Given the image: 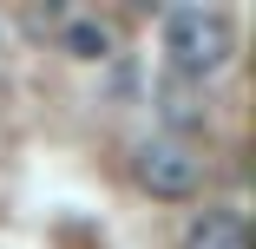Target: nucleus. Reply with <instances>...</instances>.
Listing matches in <instances>:
<instances>
[{
  "label": "nucleus",
  "instance_id": "nucleus-2",
  "mask_svg": "<svg viewBox=\"0 0 256 249\" xmlns=\"http://www.w3.org/2000/svg\"><path fill=\"white\" fill-rule=\"evenodd\" d=\"M132 171H138V184H144L151 197H164V204H190L197 184H204V164L190 158V144H178V138H151V144H138Z\"/></svg>",
  "mask_w": 256,
  "mask_h": 249
},
{
  "label": "nucleus",
  "instance_id": "nucleus-3",
  "mask_svg": "<svg viewBox=\"0 0 256 249\" xmlns=\"http://www.w3.org/2000/svg\"><path fill=\"white\" fill-rule=\"evenodd\" d=\"M184 249H250V230H243L236 210H204L184 230Z\"/></svg>",
  "mask_w": 256,
  "mask_h": 249
},
{
  "label": "nucleus",
  "instance_id": "nucleus-1",
  "mask_svg": "<svg viewBox=\"0 0 256 249\" xmlns=\"http://www.w3.org/2000/svg\"><path fill=\"white\" fill-rule=\"evenodd\" d=\"M164 53H171L178 79H210L236 53V33L217 7H171L164 13Z\"/></svg>",
  "mask_w": 256,
  "mask_h": 249
},
{
  "label": "nucleus",
  "instance_id": "nucleus-4",
  "mask_svg": "<svg viewBox=\"0 0 256 249\" xmlns=\"http://www.w3.org/2000/svg\"><path fill=\"white\" fill-rule=\"evenodd\" d=\"M66 53H72V59H106V53H112V26L72 20V26H66Z\"/></svg>",
  "mask_w": 256,
  "mask_h": 249
}]
</instances>
